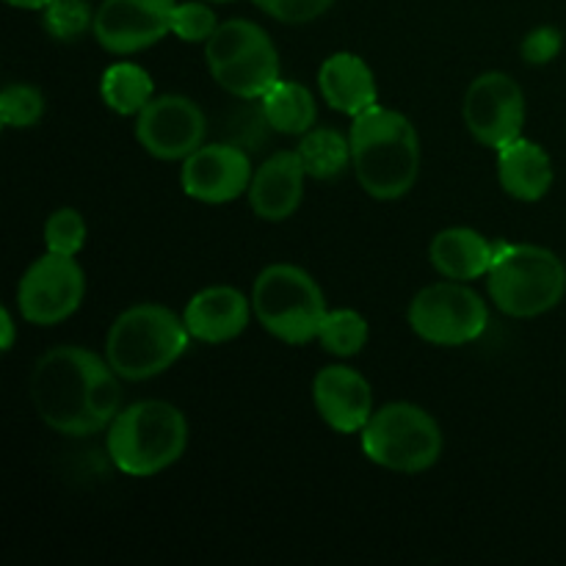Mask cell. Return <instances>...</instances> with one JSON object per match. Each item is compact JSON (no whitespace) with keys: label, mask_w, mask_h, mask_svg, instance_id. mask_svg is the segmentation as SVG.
Wrapping results in <instances>:
<instances>
[{"label":"cell","mask_w":566,"mask_h":566,"mask_svg":"<svg viewBox=\"0 0 566 566\" xmlns=\"http://www.w3.org/2000/svg\"><path fill=\"white\" fill-rule=\"evenodd\" d=\"M296 153L307 169V177L335 180L352 166V138L335 127H313L302 136Z\"/></svg>","instance_id":"603a6c76"},{"label":"cell","mask_w":566,"mask_h":566,"mask_svg":"<svg viewBox=\"0 0 566 566\" xmlns=\"http://www.w3.org/2000/svg\"><path fill=\"white\" fill-rule=\"evenodd\" d=\"M122 381L105 354L55 346L33 363L28 390L48 429L64 437H92L108 431L122 412Z\"/></svg>","instance_id":"6da1fadb"},{"label":"cell","mask_w":566,"mask_h":566,"mask_svg":"<svg viewBox=\"0 0 566 566\" xmlns=\"http://www.w3.org/2000/svg\"><path fill=\"white\" fill-rule=\"evenodd\" d=\"M313 403L337 434H359L376 412L370 381L348 365H326L315 374Z\"/></svg>","instance_id":"9a60e30c"},{"label":"cell","mask_w":566,"mask_h":566,"mask_svg":"<svg viewBox=\"0 0 566 566\" xmlns=\"http://www.w3.org/2000/svg\"><path fill=\"white\" fill-rule=\"evenodd\" d=\"M370 326L365 321L363 313L348 307L329 310L321 324L318 343L324 346V352L335 354V357H357L365 346H368Z\"/></svg>","instance_id":"cb8c5ba5"},{"label":"cell","mask_w":566,"mask_h":566,"mask_svg":"<svg viewBox=\"0 0 566 566\" xmlns=\"http://www.w3.org/2000/svg\"><path fill=\"white\" fill-rule=\"evenodd\" d=\"M318 88L329 108H335L337 114L352 116V119L379 103V86H376L374 70H370L363 55L348 53V50H340V53H332L329 59H324L318 70Z\"/></svg>","instance_id":"ac0fdd59"},{"label":"cell","mask_w":566,"mask_h":566,"mask_svg":"<svg viewBox=\"0 0 566 566\" xmlns=\"http://www.w3.org/2000/svg\"><path fill=\"white\" fill-rule=\"evenodd\" d=\"M462 119L470 136L486 149H501L523 136L525 94L509 72L490 70L473 77L462 99Z\"/></svg>","instance_id":"8fae6325"},{"label":"cell","mask_w":566,"mask_h":566,"mask_svg":"<svg viewBox=\"0 0 566 566\" xmlns=\"http://www.w3.org/2000/svg\"><path fill=\"white\" fill-rule=\"evenodd\" d=\"M14 315H11L9 307H0V348H3V352H11V348H14Z\"/></svg>","instance_id":"4dcf8cb0"},{"label":"cell","mask_w":566,"mask_h":566,"mask_svg":"<svg viewBox=\"0 0 566 566\" xmlns=\"http://www.w3.org/2000/svg\"><path fill=\"white\" fill-rule=\"evenodd\" d=\"M44 108V94L39 92L31 83H9L0 92V122L9 130H28L42 122Z\"/></svg>","instance_id":"484cf974"},{"label":"cell","mask_w":566,"mask_h":566,"mask_svg":"<svg viewBox=\"0 0 566 566\" xmlns=\"http://www.w3.org/2000/svg\"><path fill=\"white\" fill-rule=\"evenodd\" d=\"M86 296V274L70 254L44 252L17 285V310L33 326H59L77 313Z\"/></svg>","instance_id":"30bf717a"},{"label":"cell","mask_w":566,"mask_h":566,"mask_svg":"<svg viewBox=\"0 0 566 566\" xmlns=\"http://www.w3.org/2000/svg\"><path fill=\"white\" fill-rule=\"evenodd\" d=\"M9 6H14V9H28V11H42L44 6L50 3V0H6Z\"/></svg>","instance_id":"1f68e13d"},{"label":"cell","mask_w":566,"mask_h":566,"mask_svg":"<svg viewBox=\"0 0 566 566\" xmlns=\"http://www.w3.org/2000/svg\"><path fill=\"white\" fill-rule=\"evenodd\" d=\"M105 448L119 473L153 479L182 459L188 448V420L175 403L144 398L122 407L105 431Z\"/></svg>","instance_id":"3957f363"},{"label":"cell","mask_w":566,"mask_h":566,"mask_svg":"<svg viewBox=\"0 0 566 566\" xmlns=\"http://www.w3.org/2000/svg\"><path fill=\"white\" fill-rule=\"evenodd\" d=\"M88 224L83 219L81 210L75 208H59L48 216L44 221V252L70 254L77 258L81 249L86 247Z\"/></svg>","instance_id":"4316f807"},{"label":"cell","mask_w":566,"mask_h":566,"mask_svg":"<svg viewBox=\"0 0 566 566\" xmlns=\"http://www.w3.org/2000/svg\"><path fill=\"white\" fill-rule=\"evenodd\" d=\"M409 329L431 346H468L490 326V307L484 296L468 282L446 280L426 285L415 293L407 310Z\"/></svg>","instance_id":"9c48e42d"},{"label":"cell","mask_w":566,"mask_h":566,"mask_svg":"<svg viewBox=\"0 0 566 566\" xmlns=\"http://www.w3.org/2000/svg\"><path fill=\"white\" fill-rule=\"evenodd\" d=\"M99 97L114 114L138 116L155 97L153 75L142 64L116 61L99 77Z\"/></svg>","instance_id":"7402d4cb"},{"label":"cell","mask_w":566,"mask_h":566,"mask_svg":"<svg viewBox=\"0 0 566 566\" xmlns=\"http://www.w3.org/2000/svg\"><path fill=\"white\" fill-rule=\"evenodd\" d=\"M556 169L542 144L520 136L497 149V182L517 202H539L551 193Z\"/></svg>","instance_id":"d6986e66"},{"label":"cell","mask_w":566,"mask_h":566,"mask_svg":"<svg viewBox=\"0 0 566 566\" xmlns=\"http://www.w3.org/2000/svg\"><path fill=\"white\" fill-rule=\"evenodd\" d=\"M348 138L354 177L368 197L396 202L412 191L420 177L423 149L407 114L376 103L354 116Z\"/></svg>","instance_id":"7a4b0ae2"},{"label":"cell","mask_w":566,"mask_h":566,"mask_svg":"<svg viewBox=\"0 0 566 566\" xmlns=\"http://www.w3.org/2000/svg\"><path fill=\"white\" fill-rule=\"evenodd\" d=\"M490 302L509 318H539L562 304L566 265L556 252L536 243H497L486 271Z\"/></svg>","instance_id":"5b68a950"},{"label":"cell","mask_w":566,"mask_h":566,"mask_svg":"<svg viewBox=\"0 0 566 566\" xmlns=\"http://www.w3.org/2000/svg\"><path fill=\"white\" fill-rule=\"evenodd\" d=\"M208 136L205 111L186 94H158L136 116V138L158 160H186Z\"/></svg>","instance_id":"7c38bea8"},{"label":"cell","mask_w":566,"mask_h":566,"mask_svg":"<svg viewBox=\"0 0 566 566\" xmlns=\"http://www.w3.org/2000/svg\"><path fill=\"white\" fill-rule=\"evenodd\" d=\"M219 25V17L210 9L208 0H186V3H177L175 14H171V33L180 42L188 44H205Z\"/></svg>","instance_id":"83f0119b"},{"label":"cell","mask_w":566,"mask_h":566,"mask_svg":"<svg viewBox=\"0 0 566 566\" xmlns=\"http://www.w3.org/2000/svg\"><path fill=\"white\" fill-rule=\"evenodd\" d=\"M252 3L285 25H304L324 17L335 0H252Z\"/></svg>","instance_id":"f1b7e54d"},{"label":"cell","mask_w":566,"mask_h":566,"mask_svg":"<svg viewBox=\"0 0 566 566\" xmlns=\"http://www.w3.org/2000/svg\"><path fill=\"white\" fill-rule=\"evenodd\" d=\"M186 318L166 304H133L116 315L105 335V359L125 381L166 374L191 346Z\"/></svg>","instance_id":"277c9868"},{"label":"cell","mask_w":566,"mask_h":566,"mask_svg":"<svg viewBox=\"0 0 566 566\" xmlns=\"http://www.w3.org/2000/svg\"><path fill=\"white\" fill-rule=\"evenodd\" d=\"M495 252L497 243H492L473 227H448L437 232L429 243V260L437 274L457 282L486 276Z\"/></svg>","instance_id":"ffe728a7"},{"label":"cell","mask_w":566,"mask_h":566,"mask_svg":"<svg viewBox=\"0 0 566 566\" xmlns=\"http://www.w3.org/2000/svg\"><path fill=\"white\" fill-rule=\"evenodd\" d=\"M359 446L368 462L390 473L418 475L434 468L446 448L434 415L409 401L385 403L374 412L363 431Z\"/></svg>","instance_id":"52a82bcc"},{"label":"cell","mask_w":566,"mask_h":566,"mask_svg":"<svg viewBox=\"0 0 566 566\" xmlns=\"http://www.w3.org/2000/svg\"><path fill=\"white\" fill-rule=\"evenodd\" d=\"M252 310L265 332L287 346L318 340L326 296L315 276L293 263H271L252 285Z\"/></svg>","instance_id":"8992f818"},{"label":"cell","mask_w":566,"mask_h":566,"mask_svg":"<svg viewBox=\"0 0 566 566\" xmlns=\"http://www.w3.org/2000/svg\"><path fill=\"white\" fill-rule=\"evenodd\" d=\"M260 105H263L271 130L282 133V136H304L307 130H313L315 119H318L313 92L304 83L285 81V77L260 97Z\"/></svg>","instance_id":"44dd1931"},{"label":"cell","mask_w":566,"mask_h":566,"mask_svg":"<svg viewBox=\"0 0 566 566\" xmlns=\"http://www.w3.org/2000/svg\"><path fill=\"white\" fill-rule=\"evenodd\" d=\"M562 48H564L562 31L553 25H539L534 28V31L525 33L523 44H520V55H523V61H528L531 66H545L558 59Z\"/></svg>","instance_id":"f546056e"},{"label":"cell","mask_w":566,"mask_h":566,"mask_svg":"<svg viewBox=\"0 0 566 566\" xmlns=\"http://www.w3.org/2000/svg\"><path fill=\"white\" fill-rule=\"evenodd\" d=\"M177 0H103L94 14V39L114 55H133L171 33Z\"/></svg>","instance_id":"4fadbf2b"},{"label":"cell","mask_w":566,"mask_h":566,"mask_svg":"<svg viewBox=\"0 0 566 566\" xmlns=\"http://www.w3.org/2000/svg\"><path fill=\"white\" fill-rule=\"evenodd\" d=\"M304 180H307V169L296 149H280L269 155L254 169L247 193L252 213L263 221L291 219L304 199Z\"/></svg>","instance_id":"e0dca14e"},{"label":"cell","mask_w":566,"mask_h":566,"mask_svg":"<svg viewBox=\"0 0 566 566\" xmlns=\"http://www.w3.org/2000/svg\"><path fill=\"white\" fill-rule=\"evenodd\" d=\"M205 64L213 81L235 99H260L282 81L280 53L252 20H224L205 42Z\"/></svg>","instance_id":"ba28073f"},{"label":"cell","mask_w":566,"mask_h":566,"mask_svg":"<svg viewBox=\"0 0 566 566\" xmlns=\"http://www.w3.org/2000/svg\"><path fill=\"white\" fill-rule=\"evenodd\" d=\"M208 3H232V0H208Z\"/></svg>","instance_id":"d6a6232c"},{"label":"cell","mask_w":566,"mask_h":566,"mask_svg":"<svg viewBox=\"0 0 566 566\" xmlns=\"http://www.w3.org/2000/svg\"><path fill=\"white\" fill-rule=\"evenodd\" d=\"M252 296H243V291L232 285H210L202 287L188 298L182 318L193 340L221 346L247 332L252 321Z\"/></svg>","instance_id":"2e32d148"},{"label":"cell","mask_w":566,"mask_h":566,"mask_svg":"<svg viewBox=\"0 0 566 566\" xmlns=\"http://www.w3.org/2000/svg\"><path fill=\"white\" fill-rule=\"evenodd\" d=\"M94 14L88 0H50L42 9V25L55 42H77L94 28Z\"/></svg>","instance_id":"d4e9b609"},{"label":"cell","mask_w":566,"mask_h":566,"mask_svg":"<svg viewBox=\"0 0 566 566\" xmlns=\"http://www.w3.org/2000/svg\"><path fill=\"white\" fill-rule=\"evenodd\" d=\"M252 158L238 144H202L182 160L180 186L186 197L202 205H227L249 193Z\"/></svg>","instance_id":"5bb4252c"}]
</instances>
